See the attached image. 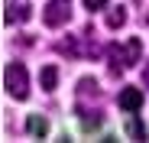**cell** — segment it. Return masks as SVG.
Segmentation results:
<instances>
[{"label":"cell","mask_w":149,"mask_h":143,"mask_svg":"<svg viewBox=\"0 0 149 143\" xmlns=\"http://www.w3.org/2000/svg\"><path fill=\"white\" fill-rule=\"evenodd\" d=\"M3 85H7V91L13 94L16 101H23V98L29 94V72H26V65H23V62H13V65H7Z\"/></svg>","instance_id":"1"},{"label":"cell","mask_w":149,"mask_h":143,"mask_svg":"<svg viewBox=\"0 0 149 143\" xmlns=\"http://www.w3.org/2000/svg\"><path fill=\"white\" fill-rule=\"evenodd\" d=\"M45 23H49V26H65V23L71 20V10H68V4H65V0H62V4H58V0H52V4H49L45 7Z\"/></svg>","instance_id":"2"},{"label":"cell","mask_w":149,"mask_h":143,"mask_svg":"<svg viewBox=\"0 0 149 143\" xmlns=\"http://www.w3.org/2000/svg\"><path fill=\"white\" fill-rule=\"evenodd\" d=\"M107 59H110L107 68H110V75H113V78L123 75V68H130V65H127V52H123L120 46H110V49H107Z\"/></svg>","instance_id":"3"},{"label":"cell","mask_w":149,"mask_h":143,"mask_svg":"<svg viewBox=\"0 0 149 143\" xmlns=\"http://www.w3.org/2000/svg\"><path fill=\"white\" fill-rule=\"evenodd\" d=\"M117 104H120L123 111H139V107H143V91H139V88H123L120 98H117Z\"/></svg>","instance_id":"4"},{"label":"cell","mask_w":149,"mask_h":143,"mask_svg":"<svg viewBox=\"0 0 149 143\" xmlns=\"http://www.w3.org/2000/svg\"><path fill=\"white\" fill-rule=\"evenodd\" d=\"M33 13H29V7L26 4H16V7H7V13H3V20L7 23H26Z\"/></svg>","instance_id":"5"},{"label":"cell","mask_w":149,"mask_h":143,"mask_svg":"<svg viewBox=\"0 0 149 143\" xmlns=\"http://www.w3.org/2000/svg\"><path fill=\"white\" fill-rule=\"evenodd\" d=\"M123 52H127V65H136L139 55H143V42H139V36H133L127 46H123Z\"/></svg>","instance_id":"6"},{"label":"cell","mask_w":149,"mask_h":143,"mask_svg":"<svg viewBox=\"0 0 149 143\" xmlns=\"http://www.w3.org/2000/svg\"><path fill=\"white\" fill-rule=\"evenodd\" d=\"M55 81H58V68H55V65H45V68L39 72V85H42L45 91H52Z\"/></svg>","instance_id":"7"},{"label":"cell","mask_w":149,"mask_h":143,"mask_svg":"<svg viewBox=\"0 0 149 143\" xmlns=\"http://www.w3.org/2000/svg\"><path fill=\"white\" fill-rule=\"evenodd\" d=\"M104 23H107V29H120L123 23H127V10H123V7H113V10L107 13Z\"/></svg>","instance_id":"8"},{"label":"cell","mask_w":149,"mask_h":143,"mask_svg":"<svg viewBox=\"0 0 149 143\" xmlns=\"http://www.w3.org/2000/svg\"><path fill=\"white\" fill-rule=\"evenodd\" d=\"M58 52H65L68 59H78L81 52H78V36H65L62 42H58Z\"/></svg>","instance_id":"9"},{"label":"cell","mask_w":149,"mask_h":143,"mask_svg":"<svg viewBox=\"0 0 149 143\" xmlns=\"http://www.w3.org/2000/svg\"><path fill=\"white\" fill-rule=\"evenodd\" d=\"M26 130H29V133H36V137H45V130H49V124L42 121V117H36V114H33L29 121H26Z\"/></svg>","instance_id":"10"},{"label":"cell","mask_w":149,"mask_h":143,"mask_svg":"<svg viewBox=\"0 0 149 143\" xmlns=\"http://www.w3.org/2000/svg\"><path fill=\"white\" fill-rule=\"evenodd\" d=\"M127 133H130L133 140H143V137H146V127H143V121L130 117V121H127Z\"/></svg>","instance_id":"11"},{"label":"cell","mask_w":149,"mask_h":143,"mask_svg":"<svg viewBox=\"0 0 149 143\" xmlns=\"http://www.w3.org/2000/svg\"><path fill=\"white\" fill-rule=\"evenodd\" d=\"M101 121H104L101 111H91V114H88V111H81V124H84V127H97Z\"/></svg>","instance_id":"12"},{"label":"cell","mask_w":149,"mask_h":143,"mask_svg":"<svg viewBox=\"0 0 149 143\" xmlns=\"http://www.w3.org/2000/svg\"><path fill=\"white\" fill-rule=\"evenodd\" d=\"M84 7H88V10H104L107 0H84Z\"/></svg>","instance_id":"13"},{"label":"cell","mask_w":149,"mask_h":143,"mask_svg":"<svg viewBox=\"0 0 149 143\" xmlns=\"http://www.w3.org/2000/svg\"><path fill=\"white\" fill-rule=\"evenodd\" d=\"M143 85L149 88V62H146V68H143Z\"/></svg>","instance_id":"14"}]
</instances>
